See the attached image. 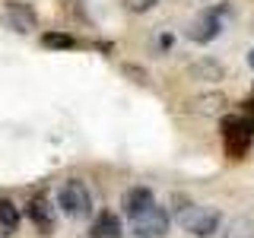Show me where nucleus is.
Masks as SVG:
<instances>
[{"label": "nucleus", "instance_id": "4", "mask_svg": "<svg viewBox=\"0 0 254 238\" xmlns=\"http://www.w3.org/2000/svg\"><path fill=\"white\" fill-rule=\"evenodd\" d=\"M130 222H133V235L137 238H162L165 232H169V226H172L169 210L159 206V203H153L146 213H140V216L130 219Z\"/></svg>", "mask_w": 254, "mask_h": 238}, {"label": "nucleus", "instance_id": "12", "mask_svg": "<svg viewBox=\"0 0 254 238\" xmlns=\"http://www.w3.org/2000/svg\"><path fill=\"white\" fill-rule=\"evenodd\" d=\"M42 45L45 48H76V38L73 35H64V32H45Z\"/></svg>", "mask_w": 254, "mask_h": 238}, {"label": "nucleus", "instance_id": "13", "mask_svg": "<svg viewBox=\"0 0 254 238\" xmlns=\"http://www.w3.org/2000/svg\"><path fill=\"white\" fill-rule=\"evenodd\" d=\"M124 3H127V10L143 13V10H149V6H156V0H124Z\"/></svg>", "mask_w": 254, "mask_h": 238}, {"label": "nucleus", "instance_id": "1", "mask_svg": "<svg viewBox=\"0 0 254 238\" xmlns=\"http://www.w3.org/2000/svg\"><path fill=\"white\" fill-rule=\"evenodd\" d=\"M58 206H61L64 216H70V219H86V216L92 213L89 187H86L79 178H67V181L58 187Z\"/></svg>", "mask_w": 254, "mask_h": 238}, {"label": "nucleus", "instance_id": "5", "mask_svg": "<svg viewBox=\"0 0 254 238\" xmlns=\"http://www.w3.org/2000/svg\"><path fill=\"white\" fill-rule=\"evenodd\" d=\"M29 219H32V226H35L42 235L54 232V206H51V200H48L45 194H38V197L29 200Z\"/></svg>", "mask_w": 254, "mask_h": 238}, {"label": "nucleus", "instance_id": "2", "mask_svg": "<svg viewBox=\"0 0 254 238\" xmlns=\"http://www.w3.org/2000/svg\"><path fill=\"white\" fill-rule=\"evenodd\" d=\"M178 222H181V229L190 235H197V238H210V235H216L219 232V222L222 216L213 206H185V210L178 213Z\"/></svg>", "mask_w": 254, "mask_h": 238}, {"label": "nucleus", "instance_id": "6", "mask_svg": "<svg viewBox=\"0 0 254 238\" xmlns=\"http://www.w3.org/2000/svg\"><path fill=\"white\" fill-rule=\"evenodd\" d=\"M248 140H251V124L242 121V118H229L226 121V143H229V153L235 159L248 149Z\"/></svg>", "mask_w": 254, "mask_h": 238}, {"label": "nucleus", "instance_id": "11", "mask_svg": "<svg viewBox=\"0 0 254 238\" xmlns=\"http://www.w3.org/2000/svg\"><path fill=\"white\" fill-rule=\"evenodd\" d=\"M222 238H254V226L248 219H232L226 226V232H222Z\"/></svg>", "mask_w": 254, "mask_h": 238}, {"label": "nucleus", "instance_id": "14", "mask_svg": "<svg viewBox=\"0 0 254 238\" xmlns=\"http://www.w3.org/2000/svg\"><path fill=\"white\" fill-rule=\"evenodd\" d=\"M248 60H251V67H254V51H251V58H248Z\"/></svg>", "mask_w": 254, "mask_h": 238}, {"label": "nucleus", "instance_id": "9", "mask_svg": "<svg viewBox=\"0 0 254 238\" xmlns=\"http://www.w3.org/2000/svg\"><path fill=\"white\" fill-rule=\"evenodd\" d=\"M89 235L92 238H121V219H118L111 210H102L99 216H95V222H92Z\"/></svg>", "mask_w": 254, "mask_h": 238}, {"label": "nucleus", "instance_id": "8", "mask_svg": "<svg viewBox=\"0 0 254 238\" xmlns=\"http://www.w3.org/2000/svg\"><path fill=\"white\" fill-rule=\"evenodd\" d=\"M153 203H156L153 190H149V187H143V184H140V187H130V190L124 194V213H127L130 219H137L140 213H146Z\"/></svg>", "mask_w": 254, "mask_h": 238}, {"label": "nucleus", "instance_id": "10", "mask_svg": "<svg viewBox=\"0 0 254 238\" xmlns=\"http://www.w3.org/2000/svg\"><path fill=\"white\" fill-rule=\"evenodd\" d=\"M19 229V210L10 197H0V232L3 235H13Z\"/></svg>", "mask_w": 254, "mask_h": 238}, {"label": "nucleus", "instance_id": "7", "mask_svg": "<svg viewBox=\"0 0 254 238\" xmlns=\"http://www.w3.org/2000/svg\"><path fill=\"white\" fill-rule=\"evenodd\" d=\"M6 22H10V26L16 29V32H32L35 29V10H32L29 3H22V0H10V3H6Z\"/></svg>", "mask_w": 254, "mask_h": 238}, {"label": "nucleus", "instance_id": "3", "mask_svg": "<svg viewBox=\"0 0 254 238\" xmlns=\"http://www.w3.org/2000/svg\"><path fill=\"white\" fill-rule=\"evenodd\" d=\"M226 16H229V6H213V10H203L194 22H190V32H188L190 42H197V45L213 42V38L222 32V26H226Z\"/></svg>", "mask_w": 254, "mask_h": 238}]
</instances>
